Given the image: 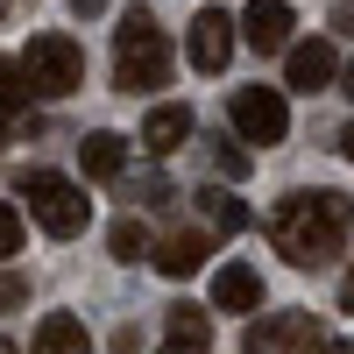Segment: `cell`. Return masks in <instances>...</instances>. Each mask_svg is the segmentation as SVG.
Instances as JSON below:
<instances>
[{
    "label": "cell",
    "mask_w": 354,
    "mask_h": 354,
    "mask_svg": "<svg viewBox=\"0 0 354 354\" xmlns=\"http://www.w3.org/2000/svg\"><path fill=\"white\" fill-rule=\"evenodd\" d=\"M347 234H354V198L347 192H298L270 213V241L298 270H319L326 255H340Z\"/></svg>",
    "instance_id": "obj_1"
},
{
    "label": "cell",
    "mask_w": 354,
    "mask_h": 354,
    "mask_svg": "<svg viewBox=\"0 0 354 354\" xmlns=\"http://www.w3.org/2000/svg\"><path fill=\"white\" fill-rule=\"evenodd\" d=\"M113 85H121V93H156V85H170V43H163V28L149 21V8H128V21H121Z\"/></svg>",
    "instance_id": "obj_2"
},
{
    "label": "cell",
    "mask_w": 354,
    "mask_h": 354,
    "mask_svg": "<svg viewBox=\"0 0 354 354\" xmlns=\"http://www.w3.org/2000/svg\"><path fill=\"white\" fill-rule=\"evenodd\" d=\"M21 198H28V213H36V227L57 234V241L85 234V220H93V198H85L71 177H57V170H21Z\"/></svg>",
    "instance_id": "obj_3"
},
{
    "label": "cell",
    "mask_w": 354,
    "mask_h": 354,
    "mask_svg": "<svg viewBox=\"0 0 354 354\" xmlns=\"http://www.w3.org/2000/svg\"><path fill=\"white\" fill-rule=\"evenodd\" d=\"M21 78H28V93H43V100H64L85 85V50L71 36H28V50L15 57Z\"/></svg>",
    "instance_id": "obj_4"
},
{
    "label": "cell",
    "mask_w": 354,
    "mask_h": 354,
    "mask_svg": "<svg viewBox=\"0 0 354 354\" xmlns=\"http://www.w3.org/2000/svg\"><path fill=\"white\" fill-rule=\"evenodd\" d=\"M227 113H234V135L255 142V149H277V142L290 135V106H283L277 85H241Z\"/></svg>",
    "instance_id": "obj_5"
},
{
    "label": "cell",
    "mask_w": 354,
    "mask_h": 354,
    "mask_svg": "<svg viewBox=\"0 0 354 354\" xmlns=\"http://www.w3.org/2000/svg\"><path fill=\"white\" fill-rule=\"evenodd\" d=\"M312 347H319L312 312H277V319L248 326V354H312Z\"/></svg>",
    "instance_id": "obj_6"
},
{
    "label": "cell",
    "mask_w": 354,
    "mask_h": 354,
    "mask_svg": "<svg viewBox=\"0 0 354 354\" xmlns=\"http://www.w3.org/2000/svg\"><path fill=\"white\" fill-rule=\"evenodd\" d=\"M283 78L298 85V93H326V85L340 78V50L333 43H290L283 50Z\"/></svg>",
    "instance_id": "obj_7"
},
{
    "label": "cell",
    "mask_w": 354,
    "mask_h": 354,
    "mask_svg": "<svg viewBox=\"0 0 354 354\" xmlns=\"http://www.w3.org/2000/svg\"><path fill=\"white\" fill-rule=\"evenodd\" d=\"M234 57V15L227 8H198L192 15V64L198 71H220Z\"/></svg>",
    "instance_id": "obj_8"
},
{
    "label": "cell",
    "mask_w": 354,
    "mask_h": 354,
    "mask_svg": "<svg viewBox=\"0 0 354 354\" xmlns=\"http://www.w3.org/2000/svg\"><path fill=\"white\" fill-rule=\"evenodd\" d=\"M234 36H248L255 50H290V8L283 0H248V15L234 21Z\"/></svg>",
    "instance_id": "obj_9"
},
{
    "label": "cell",
    "mask_w": 354,
    "mask_h": 354,
    "mask_svg": "<svg viewBox=\"0 0 354 354\" xmlns=\"http://www.w3.org/2000/svg\"><path fill=\"white\" fill-rule=\"evenodd\" d=\"M205 255H213V241H205L198 227H177V234L156 241V270H163V277H198Z\"/></svg>",
    "instance_id": "obj_10"
},
{
    "label": "cell",
    "mask_w": 354,
    "mask_h": 354,
    "mask_svg": "<svg viewBox=\"0 0 354 354\" xmlns=\"http://www.w3.org/2000/svg\"><path fill=\"white\" fill-rule=\"evenodd\" d=\"M213 305L220 312H255L262 305V277L248 270V262H220L213 270Z\"/></svg>",
    "instance_id": "obj_11"
},
{
    "label": "cell",
    "mask_w": 354,
    "mask_h": 354,
    "mask_svg": "<svg viewBox=\"0 0 354 354\" xmlns=\"http://www.w3.org/2000/svg\"><path fill=\"white\" fill-rule=\"evenodd\" d=\"M163 354H213V326L198 305H170L163 319Z\"/></svg>",
    "instance_id": "obj_12"
},
{
    "label": "cell",
    "mask_w": 354,
    "mask_h": 354,
    "mask_svg": "<svg viewBox=\"0 0 354 354\" xmlns=\"http://www.w3.org/2000/svg\"><path fill=\"white\" fill-rule=\"evenodd\" d=\"M185 135H192V106H156L149 121H142V149L149 156H170V149H185Z\"/></svg>",
    "instance_id": "obj_13"
},
{
    "label": "cell",
    "mask_w": 354,
    "mask_h": 354,
    "mask_svg": "<svg viewBox=\"0 0 354 354\" xmlns=\"http://www.w3.org/2000/svg\"><path fill=\"white\" fill-rule=\"evenodd\" d=\"M36 354H93L85 319H71V312H43V326H36Z\"/></svg>",
    "instance_id": "obj_14"
},
{
    "label": "cell",
    "mask_w": 354,
    "mask_h": 354,
    "mask_svg": "<svg viewBox=\"0 0 354 354\" xmlns=\"http://www.w3.org/2000/svg\"><path fill=\"white\" fill-rule=\"evenodd\" d=\"M78 156H85V177H121V170H128V135L100 128V135L78 142Z\"/></svg>",
    "instance_id": "obj_15"
},
{
    "label": "cell",
    "mask_w": 354,
    "mask_h": 354,
    "mask_svg": "<svg viewBox=\"0 0 354 354\" xmlns=\"http://www.w3.org/2000/svg\"><path fill=\"white\" fill-rule=\"evenodd\" d=\"M198 205H205V220H213V234H241L248 227V205L234 192H198Z\"/></svg>",
    "instance_id": "obj_16"
},
{
    "label": "cell",
    "mask_w": 354,
    "mask_h": 354,
    "mask_svg": "<svg viewBox=\"0 0 354 354\" xmlns=\"http://www.w3.org/2000/svg\"><path fill=\"white\" fill-rule=\"evenodd\" d=\"M21 106H28V78L15 57H0V113H21Z\"/></svg>",
    "instance_id": "obj_17"
},
{
    "label": "cell",
    "mask_w": 354,
    "mask_h": 354,
    "mask_svg": "<svg viewBox=\"0 0 354 354\" xmlns=\"http://www.w3.org/2000/svg\"><path fill=\"white\" fill-rule=\"evenodd\" d=\"M142 248H149V241H142V220H121V227H113V255H121V262H142Z\"/></svg>",
    "instance_id": "obj_18"
},
{
    "label": "cell",
    "mask_w": 354,
    "mask_h": 354,
    "mask_svg": "<svg viewBox=\"0 0 354 354\" xmlns=\"http://www.w3.org/2000/svg\"><path fill=\"white\" fill-rule=\"evenodd\" d=\"M15 248H21V213H15L8 198H0V262H8Z\"/></svg>",
    "instance_id": "obj_19"
},
{
    "label": "cell",
    "mask_w": 354,
    "mask_h": 354,
    "mask_svg": "<svg viewBox=\"0 0 354 354\" xmlns=\"http://www.w3.org/2000/svg\"><path fill=\"white\" fill-rule=\"evenodd\" d=\"M0 305H28V283L21 277H0Z\"/></svg>",
    "instance_id": "obj_20"
},
{
    "label": "cell",
    "mask_w": 354,
    "mask_h": 354,
    "mask_svg": "<svg viewBox=\"0 0 354 354\" xmlns=\"http://www.w3.org/2000/svg\"><path fill=\"white\" fill-rule=\"evenodd\" d=\"M213 163H220L227 177H234V170H248V156H241V149H227V142H220V149H213Z\"/></svg>",
    "instance_id": "obj_21"
},
{
    "label": "cell",
    "mask_w": 354,
    "mask_h": 354,
    "mask_svg": "<svg viewBox=\"0 0 354 354\" xmlns=\"http://www.w3.org/2000/svg\"><path fill=\"white\" fill-rule=\"evenodd\" d=\"M333 28H347V36H354V0H340V8H333Z\"/></svg>",
    "instance_id": "obj_22"
},
{
    "label": "cell",
    "mask_w": 354,
    "mask_h": 354,
    "mask_svg": "<svg viewBox=\"0 0 354 354\" xmlns=\"http://www.w3.org/2000/svg\"><path fill=\"white\" fill-rule=\"evenodd\" d=\"M340 312H354V270L340 277Z\"/></svg>",
    "instance_id": "obj_23"
},
{
    "label": "cell",
    "mask_w": 354,
    "mask_h": 354,
    "mask_svg": "<svg viewBox=\"0 0 354 354\" xmlns=\"http://www.w3.org/2000/svg\"><path fill=\"white\" fill-rule=\"evenodd\" d=\"M71 15H106V0H71Z\"/></svg>",
    "instance_id": "obj_24"
},
{
    "label": "cell",
    "mask_w": 354,
    "mask_h": 354,
    "mask_svg": "<svg viewBox=\"0 0 354 354\" xmlns=\"http://www.w3.org/2000/svg\"><path fill=\"white\" fill-rule=\"evenodd\" d=\"M340 149H347V163H354V121H347V128H340Z\"/></svg>",
    "instance_id": "obj_25"
},
{
    "label": "cell",
    "mask_w": 354,
    "mask_h": 354,
    "mask_svg": "<svg viewBox=\"0 0 354 354\" xmlns=\"http://www.w3.org/2000/svg\"><path fill=\"white\" fill-rule=\"evenodd\" d=\"M340 78H347V85H340V93H347V100H354V64H347V71H340Z\"/></svg>",
    "instance_id": "obj_26"
},
{
    "label": "cell",
    "mask_w": 354,
    "mask_h": 354,
    "mask_svg": "<svg viewBox=\"0 0 354 354\" xmlns=\"http://www.w3.org/2000/svg\"><path fill=\"white\" fill-rule=\"evenodd\" d=\"M326 354H354V347H340V340H333V347H326Z\"/></svg>",
    "instance_id": "obj_27"
},
{
    "label": "cell",
    "mask_w": 354,
    "mask_h": 354,
    "mask_svg": "<svg viewBox=\"0 0 354 354\" xmlns=\"http://www.w3.org/2000/svg\"><path fill=\"white\" fill-rule=\"evenodd\" d=\"M8 8H15V0H0V21H8Z\"/></svg>",
    "instance_id": "obj_28"
},
{
    "label": "cell",
    "mask_w": 354,
    "mask_h": 354,
    "mask_svg": "<svg viewBox=\"0 0 354 354\" xmlns=\"http://www.w3.org/2000/svg\"><path fill=\"white\" fill-rule=\"evenodd\" d=\"M0 354H15V347H8V340H0Z\"/></svg>",
    "instance_id": "obj_29"
}]
</instances>
